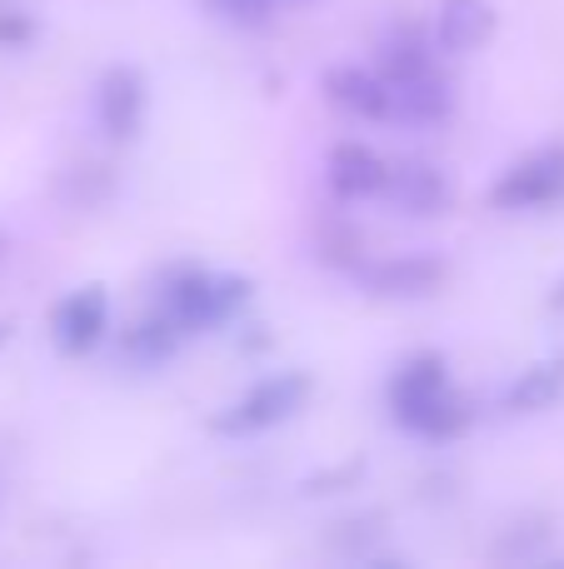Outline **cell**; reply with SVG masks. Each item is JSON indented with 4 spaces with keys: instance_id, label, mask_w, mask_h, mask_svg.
Instances as JSON below:
<instances>
[{
    "instance_id": "1",
    "label": "cell",
    "mask_w": 564,
    "mask_h": 569,
    "mask_svg": "<svg viewBox=\"0 0 564 569\" xmlns=\"http://www.w3.org/2000/svg\"><path fill=\"white\" fill-rule=\"evenodd\" d=\"M250 300V280L240 276H210V270H180L165 284V310L175 315L180 330H215L240 305Z\"/></svg>"
},
{
    "instance_id": "2",
    "label": "cell",
    "mask_w": 564,
    "mask_h": 569,
    "mask_svg": "<svg viewBox=\"0 0 564 569\" xmlns=\"http://www.w3.org/2000/svg\"><path fill=\"white\" fill-rule=\"evenodd\" d=\"M310 400V375L300 370H280V375H265L260 385H250L230 410H220L210 420L215 435H260V430H275L280 420L300 410Z\"/></svg>"
},
{
    "instance_id": "3",
    "label": "cell",
    "mask_w": 564,
    "mask_h": 569,
    "mask_svg": "<svg viewBox=\"0 0 564 569\" xmlns=\"http://www.w3.org/2000/svg\"><path fill=\"white\" fill-rule=\"evenodd\" d=\"M560 196H564V146L535 150L515 170H505L500 186L490 190V200L500 210H540V206H555Z\"/></svg>"
},
{
    "instance_id": "4",
    "label": "cell",
    "mask_w": 564,
    "mask_h": 569,
    "mask_svg": "<svg viewBox=\"0 0 564 569\" xmlns=\"http://www.w3.org/2000/svg\"><path fill=\"white\" fill-rule=\"evenodd\" d=\"M110 330V295L100 284H85V290L66 295L50 315V335L66 355H90Z\"/></svg>"
},
{
    "instance_id": "5",
    "label": "cell",
    "mask_w": 564,
    "mask_h": 569,
    "mask_svg": "<svg viewBox=\"0 0 564 569\" xmlns=\"http://www.w3.org/2000/svg\"><path fill=\"white\" fill-rule=\"evenodd\" d=\"M440 395H450L445 355H415V360L400 365L395 380H390V410H395V420L405 425V430H415L420 415H425Z\"/></svg>"
},
{
    "instance_id": "6",
    "label": "cell",
    "mask_w": 564,
    "mask_h": 569,
    "mask_svg": "<svg viewBox=\"0 0 564 569\" xmlns=\"http://www.w3.org/2000/svg\"><path fill=\"white\" fill-rule=\"evenodd\" d=\"M145 76L135 66H115L100 80V126H105L110 140H135L140 126H145Z\"/></svg>"
},
{
    "instance_id": "7",
    "label": "cell",
    "mask_w": 564,
    "mask_h": 569,
    "mask_svg": "<svg viewBox=\"0 0 564 569\" xmlns=\"http://www.w3.org/2000/svg\"><path fill=\"white\" fill-rule=\"evenodd\" d=\"M390 170H395V166H385V160H380L370 146L345 140V146L330 150L325 176H330V190H335L340 200H370V196H385Z\"/></svg>"
},
{
    "instance_id": "8",
    "label": "cell",
    "mask_w": 564,
    "mask_h": 569,
    "mask_svg": "<svg viewBox=\"0 0 564 569\" xmlns=\"http://www.w3.org/2000/svg\"><path fill=\"white\" fill-rule=\"evenodd\" d=\"M325 96L335 100L340 110L360 116V120H390V116H395V96H390V80L375 76V70H360V66L330 70Z\"/></svg>"
},
{
    "instance_id": "9",
    "label": "cell",
    "mask_w": 564,
    "mask_h": 569,
    "mask_svg": "<svg viewBox=\"0 0 564 569\" xmlns=\"http://www.w3.org/2000/svg\"><path fill=\"white\" fill-rule=\"evenodd\" d=\"M495 36V10L490 0H440L435 16V46L450 56H465V50L485 46Z\"/></svg>"
},
{
    "instance_id": "10",
    "label": "cell",
    "mask_w": 564,
    "mask_h": 569,
    "mask_svg": "<svg viewBox=\"0 0 564 569\" xmlns=\"http://www.w3.org/2000/svg\"><path fill=\"white\" fill-rule=\"evenodd\" d=\"M385 196L390 206L410 210V216H435V210L450 206V180L435 166H425V160H405V166L390 170Z\"/></svg>"
},
{
    "instance_id": "11",
    "label": "cell",
    "mask_w": 564,
    "mask_h": 569,
    "mask_svg": "<svg viewBox=\"0 0 564 569\" xmlns=\"http://www.w3.org/2000/svg\"><path fill=\"white\" fill-rule=\"evenodd\" d=\"M390 96H395V116L405 126H430V120H445L455 110V90L445 76H415V80H390Z\"/></svg>"
},
{
    "instance_id": "12",
    "label": "cell",
    "mask_w": 564,
    "mask_h": 569,
    "mask_svg": "<svg viewBox=\"0 0 564 569\" xmlns=\"http://www.w3.org/2000/svg\"><path fill=\"white\" fill-rule=\"evenodd\" d=\"M440 280H445V260L435 256H395L365 266V284L380 295H430Z\"/></svg>"
},
{
    "instance_id": "13",
    "label": "cell",
    "mask_w": 564,
    "mask_h": 569,
    "mask_svg": "<svg viewBox=\"0 0 564 569\" xmlns=\"http://www.w3.org/2000/svg\"><path fill=\"white\" fill-rule=\"evenodd\" d=\"M560 395H564V350L550 355V360H540V365H530V370L510 385V390H505V410L535 415V410H550Z\"/></svg>"
},
{
    "instance_id": "14",
    "label": "cell",
    "mask_w": 564,
    "mask_h": 569,
    "mask_svg": "<svg viewBox=\"0 0 564 569\" xmlns=\"http://www.w3.org/2000/svg\"><path fill=\"white\" fill-rule=\"evenodd\" d=\"M180 335H185V330L175 325V315L160 310V315L140 320L135 330L125 335V355H130V360H140V365H160V360H170V355H175Z\"/></svg>"
},
{
    "instance_id": "15",
    "label": "cell",
    "mask_w": 564,
    "mask_h": 569,
    "mask_svg": "<svg viewBox=\"0 0 564 569\" xmlns=\"http://www.w3.org/2000/svg\"><path fill=\"white\" fill-rule=\"evenodd\" d=\"M26 36H30V20H20V16H0V40H6V46H20Z\"/></svg>"
},
{
    "instance_id": "16",
    "label": "cell",
    "mask_w": 564,
    "mask_h": 569,
    "mask_svg": "<svg viewBox=\"0 0 564 569\" xmlns=\"http://www.w3.org/2000/svg\"><path fill=\"white\" fill-rule=\"evenodd\" d=\"M550 310H560V315H564V280L555 284V295H550Z\"/></svg>"
},
{
    "instance_id": "17",
    "label": "cell",
    "mask_w": 564,
    "mask_h": 569,
    "mask_svg": "<svg viewBox=\"0 0 564 569\" xmlns=\"http://www.w3.org/2000/svg\"><path fill=\"white\" fill-rule=\"evenodd\" d=\"M6 335H10V325H0V345H6Z\"/></svg>"
}]
</instances>
